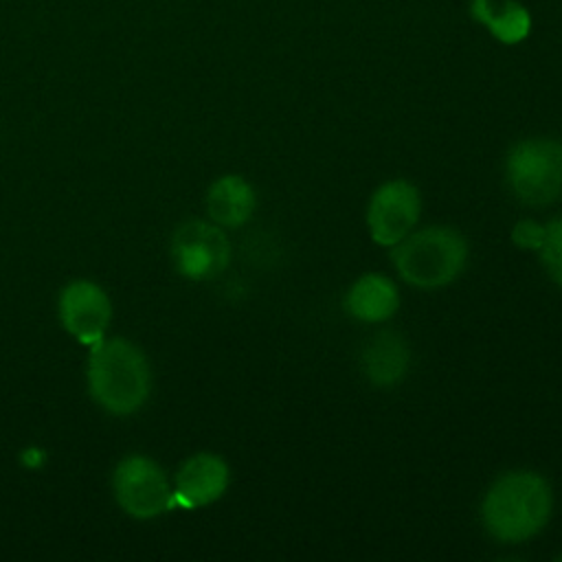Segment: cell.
<instances>
[{
    "instance_id": "obj_12",
    "label": "cell",
    "mask_w": 562,
    "mask_h": 562,
    "mask_svg": "<svg viewBox=\"0 0 562 562\" xmlns=\"http://www.w3.org/2000/svg\"><path fill=\"white\" fill-rule=\"evenodd\" d=\"M470 15L509 46L522 42L531 31V13L516 0H472Z\"/></svg>"
},
{
    "instance_id": "obj_8",
    "label": "cell",
    "mask_w": 562,
    "mask_h": 562,
    "mask_svg": "<svg viewBox=\"0 0 562 562\" xmlns=\"http://www.w3.org/2000/svg\"><path fill=\"white\" fill-rule=\"evenodd\" d=\"M112 318L108 294L92 281H70L59 294V321L64 329L83 345H97L105 338Z\"/></svg>"
},
{
    "instance_id": "obj_1",
    "label": "cell",
    "mask_w": 562,
    "mask_h": 562,
    "mask_svg": "<svg viewBox=\"0 0 562 562\" xmlns=\"http://www.w3.org/2000/svg\"><path fill=\"white\" fill-rule=\"evenodd\" d=\"M151 371L145 353L130 340L103 338L88 358V391L112 415L136 413L149 397Z\"/></svg>"
},
{
    "instance_id": "obj_9",
    "label": "cell",
    "mask_w": 562,
    "mask_h": 562,
    "mask_svg": "<svg viewBox=\"0 0 562 562\" xmlns=\"http://www.w3.org/2000/svg\"><path fill=\"white\" fill-rule=\"evenodd\" d=\"M228 487V465L222 457L211 452H200L189 457L173 485V507L198 509L217 501Z\"/></svg>"
},
{
    "instance_id": "obj_10",
    "label": "cell",
    "mask_w": 562,
    "mask_h": 562,
    "mask_svg": "<svg viewBox=\"0 0 562 562\" xmlns=\"http://www.w3.org/2000/svg\"><path fill=\"white\" fill-rule=\"evenodd\" d=\"M400 305L395 283L384 274L360 277L345 296L347 312L364 323H380L395 314Z\"/></svg>"
},
{
    "instance_id": "obj_6",
    "label": "cell",
    "mask_w": 562,
    "mask_h": 562,
    "mask_svg": "<svg viewBox=\"0 0 562 562\" xmlns=\"http://www.w3.org/2000/svg\"><path fill=\"white\" fill-rule=\"evenodd\" d=\"M176 270L193 281L220 274L231 259V244L217 224L189 220L180 224L171 239Z\"/></svg>"
},
{
    "instance_id": "obj_2",
    "label": "cell",
    "mask_w": 562,
    "mask_h": 562,
    "mask_svg": "<svg viewBox=\"0 0 562 562\" xmlns=\"http://www.w3.org/2000/svg\"><path fill=\"white\" fill-rule=\"evenodd\" d=\"M551 516V490L547 481L527 470L507 472L483 501L485 529L503 542H520L536 536Z\"/></svg>"
},
{
    "instance_id": "obj_16",
    "label": "cell",
    "mask_w": 562,
    "mask_h": 562,
    "mask_svg": "<svg viewBox=\"0 0 562 562\" xmlns=\"http://www.w3.org/2000/svg\"><path fill=\"white\" fill-rule=\"evenodd\" d=\"M560 560H562V555H560Z\"/></svg>"
},
{
    "instance_id": "obj_13",
    "label": "cell",
    "mask_w": 562,
    "mask_h": 562,
    "mask_svg": "<svg viewBox=\"0 0 562 562\" xmlns=\"http://www.w3.org/2000/svg\"><path fill=\"white\" fill-rule=\"evenodd\" d=\"M364 373L378 386H391L397 382L408 364V349L400 336L393 331H382L375 336L362 356Z\"/></svg>"
},
{
    "instance_id": "obj_3",
    "label": "cell",
    "mask_w": 562,
    "mask_h": 562,
    "mask_svg": "<svg viewBox=\"0 0 562 562\" xmlns=\"http://www.w3.org/2000/svg\"><path fill=\"white\" fill-rule=\"evenodd\" d=\"M468 244L448 226H430L408 233L393 250L400 277L417 288H439L450 283L465 266Z\"/></svg>"
},
{
    "instance_id": "obj_11",
    "label": "cell",
    "mask_w": 562,
    "mask_h": 562,
    "mask_svg": "<svg viewBox=\"0 0 562 562\" xmlns=\"http://www.w3.org/2000/svg\"><path fill=\"white\" fill-rule=\"evenodd\" d=\"M206 211L217 226L237 228L255 211V191L241 176H222L206 193Z\"/></svg>"
},
{
    "instance_id": "obj_14",
    "label": "cell",
    "mask_w": 562,
    "mask_h": 562,
    "mask_svg": "<svg viewBox=\"0 0 562 562\" xmlns=\"http://www.w3.org/2000/svg\"><path fill=\"white\" fill-rule=\"evenodd\" d=\"M540 257L551 279L562 288V217L544 226V241L540 246Z\"/></svg>"
},
{
    "instance_id": "obj_4",
    "label": "cell",
    "mask_w": 562,
    "mask_h": 562,
    "mask_svg": "<svg viewBox=\"0 0 562 562\" xmlns=\"http://www.w3.org/2000/svg\"><path fill=\"white\" fill-rule=\"evenodd\" d=\"M507 180L514 195L531 206H544L562 193V143L529 138L507 158Z\"/></svg>"
},
{
    "instance_id": "obj_15",
    "label": "cell",
    "mask_w": 562,
    "mask_h": 562,
    "mask_svg": "<svg viewBox=\"0 0 562 562\" xmlns=\"http://www.w3.org/2000/svg\"><path fill=\"white\" fill-rule=\"evenodd\" d=\"M512 239L516 246L527 248V250H540L542 241H544V226L536 224L533 220H522L514 226L512 231Z\"/></svg>"
},
{
    "instance_id": "obj_5",
    "label": "cell",
    "mask_w": 562,
    "mask_h": 562,
    "mask_svg": "<svg viewBox=\"0 0 562 562\" xmlns=\"http://www.w3.org/2000/svg\"><path fill=\"white\" fill-rule=\"evenodd\" d=\"M119 507L134 518H154L173 507V490L162 468L143 454H130L114 470Z\"/></svg>"
},
{
    "instance_id": "obj_7",
    "label": "cell",
    "mask_w": 562,
    "mask_h": 562,
    "mask_svg": "<svg viewBox=\"0 0 562 562\" xmlns=\"http://www.w3.org/2000/svg\"><path fill=\"white\" fill-rule=\"evenodd\" d=\"M419 193L406 180H391L375 189L367 209L371 239L380 246L400 244L419 217Z\"/></svg>"
}]
</instances>
